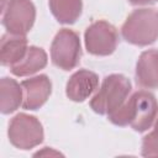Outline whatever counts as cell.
<instances>
[{
  "instance_id": "cell-1",
  "label": "cell",
  "mask_w": 158,
  "mask_h": 158,
  "mask_svg": "<svg viewBox=\"0 0 158 158\" xmlns=\"http://www.w3.org/2000/svg\"><path fill=\"white\" fill-rule=\"evenodd\" d=\"M157 114L158 102L154 95L146 90H139L126 99L120 107L109 114L107 118L117 126L130 125L135 131L143 132L153 125Z\"/></svg>"
},
{
  "instance_id": "cell-2",
  "label": "cell",
  "mask_w": 158,
  "mask_h": 158,
  "mask_svg": "<svg viewBox=\"0 0 158 158\" xmlns=\"http://www.w3.org/2000/svg\"><path fill=\"white\" fill-rule=\"evenodd\" d=\"M123 38L137 46H147L158 38V11L154 9L135 10L122 26Z\"/></svg>"
},
{
  "instance_id": "cell-3",
  "label": "cell",
  "mask_w": 158,
  "mask_h": 158,
  "mask_svg": "<svg viewBox=\"0 0 158 158\" xmlns=\"http://www.w3.org/2000/svg\"><path fill=\"white\" fill-rule=\"evenodd\" d=\"M130 91L131 83L126 77L111 74L104 79L101 88L90 100V107L100 115H109L123 104Z\"/></svg>"
},
{
  "instance_id": "cell-4",
  "label": "cell",
  "mask_w": 158,
  "mask_h": 158,
  "mask_svg": "<svg viewBox=\"0 0 158 158\" xmlns=\"http://www.w3.org/2000/svg\"><path fill=\"white\" fill-rule=\"evenodd\" d=\"M1 21L9 33L25 36L35 21V6L30 0H1Z\"/></svg>"
},
{
  "instance_id": "cell-5",
  "label": "cell",
  "mask_w": 158,
  "mask_h": 158,
  "mask_svg": "<svg viewBox=\"0 0 158 158\" xmlns=\"http://www.w3.org/2000/svg\"><path fill=\"white\" fill-rule=\"evenodd\" d=\"M80 56L79 36L72 30H60L51 46V58L53 64L63 70H70L79 64Z\"/></svg>"
},
{
  "instance_id": "cell-6",
  "label": "cell",
  "mask_w": 158,
  "mask_h": 158,
  "mask_svg": "<svg viewBox=\"0 0 158 158\" xmlns=\"http://www.w3.org/2000/svg\"><path fill=\"white\" fill-rule=\"evenodd\" d=\"M43 131L38 120L26 114L15 116L9 126L10 142L21 149H30L42 142Z\"/></svg>"
},
{
  "instance_id": "cell-7",
  "label": "cell",
  "mask_w": 158,
  "mask_h": 158,
  "mask_svg": "<svg viewBox=\"0 0 158 158\" xmlns=\"http://www.w3.org/2000/svg\"><path fill=\"white\" fill-rule=\"evenodd\" d=\"M118 36L116 28L106 21H98L88 27L85 44L90 53L96 56L111 54L117 46Z\"/></svg>"
},
{
  "instance_id": "cell-8",
  "label": "cell",
  "mask_w": 158,
  "mask_h": 158,
  "mask_svg": "<svg viewBox=\"0 0 158 158\" xmlns=\"http://www.w3.org/2000/svg\"><path fill=\"white\" fill-rule=\"evenodd\" d=\"M22 86V107L26 110H36L42 106L51 94V81L46 75L26 79Z\"/></svg>"
},
{
  "instance_id": "cell-9",
  "label": "cell",
  "mask_w": 158,
  "mask_h": 158,
  "mask_svg": "<svg viewBox=\"0 0 158 158\" xmlns=\"http://www.w3.org/2000/svg\"><path fill=\"white\" fill-rule=\"evenodd\" d=\"M98 75L90 70L75 72L67 83V96L73 101H84L98 88Z\"/></svg>"
},
{
  "instance_id": "cell-10",
  "label": "cell",
  "mask_w": 158,
  "mask_h": 158,
  "mask_svg": "<svg viewBox=\"0 0 158 158\" xmlns=\"http://www.w3.org/2000/svg\"><path fill=\"white\" fill-rule=\"evenodd\" d=\"M136 81L142 88H158V49H149L139 56L136 67Z\"/></svg>"
},
{
  "instance_id": "cell-11",
  "label": "cell",
  "mask_w": 158,
  "mask_h": 158,
  "mask_svg": "<svg viewBox=\"0 0 158 158\" xmlns=\"http://www.w3.org/2000/svg\"><path fill=\"white\" fill-rule=\"evenodd\" d=\"M27 40L25 36L6 33L1 38L0 59L2 65L12 67L20 62L27 52Z\"/></svg>"
},
{
  "instance_id": "cell-12",
  "label": "cell",
  "mask_w": 158,
  "mask_h": 158,
  "mask_svg": "<svg viewBox=\"0 0 158 158\" xmlns=\"http://www.w3.org/2000/svg\"><path fill=\"white\" fill-rule=\"evenodd\" d=\"M47 64V56L42 48L30 47L23 56V58L14 64L11 68L12 74L19 77H25L36 73L37 70L42 69Z\"/></svg>"
},
{
  "instance_id": "cell-13",
  "label": "cell",
  "mask_w": 158,
  "mask_h": 158,
  "mask_svg": "<svg viewBox=\"0 0 158 158\" xmlns=\"http://www.w3.org/2000/svg\"><path fill=\"white\" fill-rule=\"evenodd\" d=\"M22 86L14 79L2 78L0 81V109L2 114H10L22 105Z\"/></svg>"
},
{
  "instance_id": "cell-14",
  "label": "cell",
  "mask_w": 158,
  "mask_h": 158,
  "mask_svg": "<svg viewBox=\"0 0 158 158\" xmlns=\"http://www.w3.org/2000/svg\"><path fill=\"white\" fill-rule=\"evenodd\" d=\"M54 17L62 23H73L81 12V0H49Z\"/></svg>"
},
{
  "instance_id": "cell-15",
  "label": "cell",
  "mask_w": 158,
  "mask_h": 158,
  "mask_svg": "<svg viewBox=\"0 0 158 158\" xmlns=\"http://www.w3.org/2000/svg\"><path fill=\"white\" fill-rule=\"evenodd\" d=\"M142 156L144 157H158V118L154 125V130L143 138Z\"/></svg>"
},
{
  "instance_id": "cell-16",
  "label": "cell",
  "mask_w": 158,
  "mask_h": 158,
  "mask_svg": "<svg viewBox=\"0 0 158 158\" xmlns=\"http://www.w3.org/2000/svg\"><path fill=\"white\" fill-rule=\"evenodd\" d=\"M133 5H147V4H153L158 0H128Z\"/></svg>"
},
{
  "instance_id": "cell-17",
  "label": "cell",
  "mask_w": 158,
  "mask_h": 158,
  "mask_svg": "<svg viewBox=\"0 0 158 158\" xmlns=\"http://www.w3.org/2000/svg\"><path fill=\"white\" fill-rule=\"evenodd\" d=\"M43 154H53V156H59V153L58 152H52V151H47V152H37L35 156L37 157V156H43Z\"/></svg>"
}]
</instances>
